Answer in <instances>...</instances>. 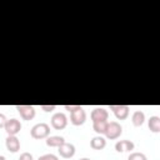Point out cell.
Wrapping results in <instances>:
<instances>
[{
	"label": "cell",
	"instance_id": "6da1fadb",
	"mask_svg": "<svg viewBox=\"0 0 160 160\" xmlns=\"http://www.w3.org/2000/svg\"><path fill=\"white\" fill-rule=\"evenodd\" d=\"M30 135L32 139L40 140V139H46L50 135V125L46 122H38L35 124L31 130H30Z\"/></svg>",
	"mask_w": 160,
	"mask_h": 160
},
{
	"label": "cell",
	"instance_id": "4fadbf2b",
	"mask_svg": "<svg viewBox=\"0 0 160 160\" xmlns=\"http://www.w3.org/2000/svg\"><path fill=\"white\" fill-rule=\"evenodd\" d=\"M144 121H145V114H144V111L135 110L132 112V115H131V122H132V125L136 126V128H139V126H141L144 124Z\"/></svg>",
	"mask_w": 160,
	"mask_h": 160
},
{
	"label": "cell",
	"instance_id": "5b68a950",
	"mask_svg": "<svg viewBox=\"0 0 160 160\" xmlns=\"http://www.w3.org/2000/svg\"><path fill=\"white\" fill-rule=\"evenodd\" d=\"M16 110L20 116L26 121L32 120L35 118V109L31 105H16Z\"/></svg>",
	"mask_w": 160,
	"mask_h": 160
},
{
	"label": "cell",
	"instance_id": "cb8c5ba5",
	"mask_svg": "<svg viewBox=\"0 0 160 160\" xmlns=\"http://www.w3.org/2000/svg\"><path fill=\"white\" fill-rule=\"evenodd\" d=\"M0 160H5V156H4V155H1V156H0Z\"/></svg>",
	"mask_w": 160,
	"mask_h": 160
},
{
	"label": "cell",
	"instance_id": "2e32d148",
	"mask_svg": "<svg viewBox=\"0 0 160 160\" xmlns=\"http://www.w3.org/2000/svg\"><path fill=\"white\" fill-rule=\"evenodd\" d=\"M108 124H109V121H95V122H92V129L98 135H105Z\"/></svg>",
	"mask_w": 160,
	"mask_h": 160
},
{
	"label": "cell",
	"instance_id": "e0dca14e",
	"mask_svg": "<svg viewBox=\"0 0 160 160\" xmlns=\"http://www.w3.org/2000/svg\"><path fill=\"white\" fill-rule=\"evenodd\" d=\"M128 160H148L146 155L144 152H140V151H132L130 152Z\"/></svg>",
	"mask_w": 160,
	"mask_h": 160
},
{
	"label": "cell",
	"instance_id": "7402d4cb",
	"mask_svg": "<svg viewBox=\"0 0 160 160\" xmlns=\"http://www.w3.org/2000/svg\"><path fill=\"white\" fill-rule=\"evenodd\" d=\"M64 108H65V110H68L69 112H72V111H75V110L80 109L81 106H80V105H65Z\"/></svg>",
	"mask_w": 160,
	"mask_h": 160
},
{
	"label": "cell",
	"instance_id": "9a60e30c",
	"mask_svg": "<svg viewBox=\"0 0 160 160\" xmlns=\"http://www.w3.org/2000/svg\"><path fill=\"white\" fill-rule=\"evenodd\" d=\"M148 126L151 132H160V116H150V119L148 120Z\"/></svg>",
	"mask_w": 160,
	"mask_h": 160
},
{
	"label": "cell",
	"instance_id": "8992f818",
	"mask_svg": "<svg viewBox=\"0 0 160 160\" xmlns=\"http://www.w3.org/2000/svg\"><path fill=\"white\" fill-rule=\"evenodd\" d=\"M110 110H112L118 120H125L130 112V108L128 105H110Z\"/></svg>",
	"mask_w": 160,
	"mask_h": 160
},
{
	"label": "cell",
	"instance_id": "7a4b0ae2",
	"mask_svg": "<svg viewBox=\"0 0 160 160\" xmlns=\"http://www.w3.org/2000/svg\"><path fill=\"white\" fill-rule=\"evenodd\" d=\"M121 134H122V126L118 121H109L108 129H106V132H105L106 139L115 140V139L120 138Z\"/></svg>",
	"mask_w": 160,
	"mask_h": 160
},
{
	"label": "cell",
	"instance_id": "603a6c76",
	"mask_svg": "<svg viewBox=\"0 0 160 160\" xmlns=\"http://www.w3.org/2000/svg\"><path fill=\"white\" fill-rule=\"evenodd\" d=\"M79 160H91V159H89V158H81V159H79Z\"/></svg>",
	"mask_w": 160,
	"mask_h": 160
},
{
	"label": "cell",
	"instance_id": "52a82bcc",
	"mask_svg": "<svg viewBox=\"0 0 160 160\" xmlns=\"http://www.w3.org/2000/svg\"><path fill=\"white\" fill-rule=\"evenodd\" d=\"M58 151H59V155L64 159H70L75 155V146L74 144L71 142H64L61 146L58 148Z\"/></svg>",
	"mask_w": 160,
	"mask_h": 160
},
{
	"label": "cell",
	"instance_id": "9c48e42d",
	"mask_svg": "<svg viewBox=\"0 0 160 160\" xmlns=\"http://www.w3.org/2000/svg\"><path fill=\"white\" fill-rule=\"evenodd\" d=\"M20 130H21V122L18 119L12 118L8 120L6 126H5V131L8 135H16L20 132Z\"/></svg>",
	"mask_w": 160,
	"mask_h": 160
},
{
	"label": "cell",
	"instance_id": "8fae6325",
	"mask_svg": "<svg viewBox=\"0 0 160 160\" xmlns=\"http://www.w3.org/2000/svg\"><path fill=\"white\" fill-rule=\"evenodd\" d=\"M135 148V144L131 140H119L115 144V150L118 152H131Z\"/></svg>",
	"mask_w": 160,
	"mask_h": 160
},
{
	"label": "cell",
	"instance_id": "ffe728a7",
	"mask_svg": "<svg viewBox=\"0 0 160 160\" xmlns=\"http://www.w3.org/2000/svg\"><path fill=\"white\" fill-rule=\"evenodd\" d=\"M8 120H9V119H6V116H5L4 114H0V128H1V129H5Z\"/></svg>",
	"mask_w": 160,
	"mask_h": 160
},
{
	"label": "cell",
	"instance_id": "7c38bea8",
	"mask_svg": "<svg viewBox=\"0 0 160 160\" xmlns=\"http://www.w3.org/2000/svg\"><path fill=\"white\" fill-rule=\"evenodd\" d=\"M106 146V139L101 135H96L90 140V148L94 150H102Z\"/></svg>",
	"mask_w": 160,
	"mask_h": 160
},
{
	"label": "cell",
	"instance_id": "5bb4252c",
	"mask_svg": "<svg viewBox=\"0 0 160 160\" xmlns=\"http://www.w3.org/2000/svg\"><path fill=\"white\" fill-rule=\"evenodd\" d=\"M45 142L50 148H59V146H61L65 142V139L62 136H59V135H52V136L46 138Z\"/></svg>",
	"mask_w": 160,
	"mask_h": 160
},
{
	"label": "cell",
	"instance_id": "44dd1931",
	"mask_svg": "<svg viewBox=\"0 0 160 160\" xmlns=\"http://www.w3.org/2000/svg\"><path fill=\"white\" fill-rule=\"evenodd\" d=\"M41 110H44L45 112H50L52 110H55V105H40Z\"/></svg>",
	"mask_w": 160,
	"mask_h": 160
},
{
	"label": "cell",
	"instance_id": "30bf717a",
	"mask_svg": "<svg viewBox=\"0 0 160 160\" xmlns=\"http://www.w3.org/2000/svg\"><path fill=\"white\" fill-rule=\"evenodd\" d=\"M5 146L10 152H18L20 150V140L16 138V135H8Z\"/></svg>",
	"mask_w": 160,
	"mask_h": 160
},
{
	"label": "cell",
	"instance_id": "ba28073f",
	"mask_svg": "<svg viewBox=\"0 0 160 160\" xmlns=\"http://www.w3.org/2000/svg\"><path fill=\"white\" fill-rule=\"evenodd\" d=\"M90 118H91L92 122H95V121H108L109 112H108V110L105 108H95L91 111Z\"/></svg>",
	"mask_w": 160,
	"mask_h": 160
},
{
	"label": "cell",
	"instance_id": "277c9868",
	"mask_svg": "<svg viewBox=\"0 0 160 160\" xmlns=\"http://www.w3.org/2000/svg\"><path fill=\"white\" fill-rule=\"evenodd\" d=\"M86 121V112L82 108L70 112V122L75 126H80Z\"/></svg>",
	"mask_w": 160,
	"mask_h": 160
},
{
	"label": "cell",
	"instance_id": "d6986e66",
	"mask_svg": "<svg viewBox=\"0 0 160 160\" xmlns=\"http://www.w3.org/2000/svg\"><path fill=\"white\" fill-rule=\"evenodd\" d=\"M18 160H34V158H32V155H31L30 152L25 151V152H22V154L19 156Z\"/></svg>",
	"mask_w": 160,
	"mask_h": 160
},
{
	"label": "cell",
	"instance_id": "ac0fdd59",
	"mask_svg": "<svg viewBox=\"0 0 160 160\" xmlns=\"http://www.w3.org/2000/svg\"><path fill=\"white\" fill-rule=\"evenodd\" d=\"M38 160H59V158L56 155H54V154H44Z\"/></svg>",
	"mask_w": 160,
	"mask_h": 160
},
{
	"label": "cell",
	"instance_id": "3957f363",
	"mask_svg": "<svg viewBox=\"0 0 160 160\" xmlns=\"http://www.w3.org/2000/svg\"><path fill=\"white\" fill-rule=\"evenodd\" d=\"M50 124L55 130H62L68 125V118L64 112H55L50 119Z\"/></svg>",
	"mask_w": 160,
	"mask_h": 160
}]
</instances>
